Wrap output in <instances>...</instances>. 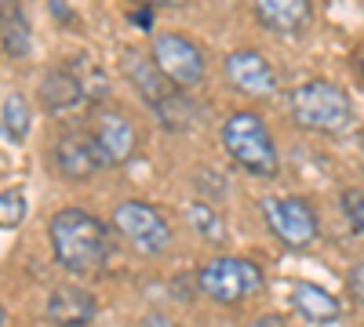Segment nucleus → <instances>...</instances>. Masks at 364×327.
Masks as SVG:
<instances>
[{"mask_svg": "<svg viewBox=\"0 0 364 327\" xmlns=\"http://www.w3.org/2000/svg\"><path fill=\"white\" fill-rule=\"evenodd\" d=\"M51 255L73 277H99L113 258V236L102 218L84 207H63L48 222Z\"/></svg>", "mask_w": 364, "mask_h": 327, "instance_id": "obj_1", "label": "nucleus"}, {"mask_svg": "<svg viewBox=\"0 0 364 327\" xmlns=\"http://www.w3.org/2000/svg\"><path fill=\"white\" fill-rule=\"evenodd\" d=\"M223 150L230 153V160L248 171L255 178H273L281 171V153H277V142L269 135V124L255 109H237L223 121Z\"/></svg>", "mask_w": 364, "mask_h": 327, "instance_id": "obj_2", "label": "nucleus"}, {"mask_svg": "<svg viewBox=\"0 0 364 327\" xmlns=\"http://www.w3.org/2000/svg\"><path fill=\"white\" fill-rule=\"evenodd\" d=\"M124 70H128V80L139 87V95L146 99V106L157 113V121L168 128V131H186L190 124H197V102L190 99V92L175 87L154 58H146L139 51H128L124 55Z\"/></svg>", "mask_w": 364, "mask_h": 327, "instance_id": "obj_3", "label": "nucleus"}, {"mask_svg": "<svg viewBox=\"0 0 364 327\" xmlns=\"http://www.w3.org/2000/svg\"><path fill=\"white\" fill-rule=\"evenodd\" d=\"M288 113L302 131L343 135L353 124V102L331 80H302L288 95Z\"/></svg>", "mask_w": 364, "mask_h": 327, "instance_id": "obj_4", "label": "nucleus"}, {"mask_svg": "<svg viewBox=\"0 0 364 327\" xmlns=\"http://www.w3.org/2000/svg\"><path fill=\"white\" fill-rule=\"evenodd\" d=\"M193 280H197V291L204 294V299L219 302V306H240V302L255 299V294L266 287V277L259 270V262L240 258V255L208 258Z\"/></svg>", "mask_w": 364, "mask_h": 327, "instance_id": "obj_5", "label": "nucleus"}, {"mask_svg": "<svg viewBox=\"0 0 364 327\" xmlns=\"http://www.w3.org/2000/svg\"><path fill=\"white\" fill-rule=\"evenodd\" d=\"M113 229L124 236V244H132L139 255L146 258H157L171 248L175 233H171V222L164 218V211H157L154 204L146 200H124L113 207Z\"/></svg>", "mask_w": 364, "mask_h": 327, "instance_id": "obj_6", "label": "nucleus"}, {"mask_svg": "<svg viewBox=\"0 0 364 327\" xmlns=\"http://www.w3.org/2000/svg\"><path fill=\"white\" fill-rule=\"evenodd\" d=\"M262 222L288 251H306L321 236V218L314 211V204L302 196H266Z\"/></svg>", "mask_w": 364, "mask_h": 327, "instance_id": "obj_7", "label": "nucleus"}, {"mask_svg": "<svg viewBox=\"0 0 364 327\" xmlns=\"http://www.w3.org/2000/svg\"><path fill=\"white\" fill-rule=\"evenodd\" d=\"M149 58L157 62V70L175 84L182 92L204 84V73H208V62H204V51L182 33H157L154 37V51Z\"/></svg>", "mask_w": 364, "mask_h": 327, "instance_id": "obj_8", "label": "nucleus"}, {"mask_svg": "<svg viewBox=\"0 0 364 327\" xmlns=\"http://www.w3.org/2000/svg\"><path fill=\"white\" fill-rule=\"evenodd\" d=\"M91 145H95V153L102 160V167H120L128 164L139 150V131L135 124L128 121L124 113L117 109H102L95 113V121H91Z\"/></svg>", "mask_w": 364, "mask_h": 327, "instance_id": "obj_9", "label": "nucleus"}, {"mask_svg": "<svg viewBox=\"0 0 364 327\" xmlns=\"http://www.w3.org/2000/svg\"><path fill=\"white\" fill-rule=\"evenodd\" d=\"M223 73H226L233 92L245 95V99H269V95H277V73H273V66L266 62L259 51H252V48L230 51L226 62H223Z\"/></svg>", "mask_w": 364, "mask_h": 327, "instance_id": "obj_10", "label": "nucleus"}, {"mask_svg": "<svg viewBox=\"0 0 364 327\" xmlns=\"http://www.w3.org/2000/svg\"><path fill=\"white\" fill-rule=\"evenodd\" d=\"M51 167L66 182H87L102 167V160L95 153V145H91L87 131H63L51 142Z\"/></svg>", "mask_w": 364, "mask_h": 327, "instance_id": "obj_11", "label": "nucleus"}, {"mask_svg": "<svg viewBox=\"0 0 364 327\" xmlns=\"http://www.w3.org/2000/svg\"><path fill=\"white\" fill-rule=\"evenodd\" d=\"M44 316L55 327H87V323H95V316H99V299L87 287H80V284H58L48 294Z\"/></svg>", "mask_w": 364, "mask_h": 327, "instance_id": "obj_12", "label": "nucleus"}, {"mask_svg": "<svg viewBox=\"0 0 364 327\" xmlns=\"http://www.w3.org/2000/svg\"><path fill=\"white\" fill-rule=\"evenodd\" d=\"M252 8H255L259 26H266L269 33H281V37L302 33L314 18L310 0H252Z\"/></svg>", "mask_w": 364, "mask_h": 327, "instance_id": "obj_13", "label": "nucleus"}, {"mask_svg": "<svg viewBox=\"0 0 364 327\" xmlns=\"http://www.w3.org/2000/svg\"><path fill=\"white\" fill-rule=\"evenodd\" d=\"M291 309L306 323H321V327L339 323V316H343V302L331 291H324L321 284H310V280H299L291 287Z\"/></svg>", "mask_w": 364, "mask_h": 327, "instance_id": "obj_14", "label": "nucleus"}, {"mask_svg": "<svg viewBox=\"0 0 364 327\" xmlns=\"http://www.w3.org/2000/svg\"><path fill=\"white\" fill-rule=\"evenodd\" d=\"M37 102L44 106V113H70L80 102H87L80 80L73 77V70H51L41 84H37Z\"/></svg>", "mask_w": 364, "mask_h": 327, "instance_id": "obj_15", "label": "nucleus"}, {"mask_svg": "<svg viewBox=\"0 0 364 327\" xmlns=\"http://www.w3.org/2000/svg\"><path fill=\"white\" fill-rule=\"evenodd\" d=\"M0 48L11 58H26L29 48H33V33H29V22L18 0H0Z\"/></svg>", "mask_w": 364, "mask_h": 327, "instance_id": "obj_16", "label": "nucleus"}, {"mask_svg": "<svg viewBox=\"0 0 364 327\" xmlns=\"http://www.w3.org/2000/svg\"><path fill=\"white\" fill-rule=\"evenodd\" d=\"M0 128L8 131L11 142H26L29 138V128H33V109L22 95H8L4 106H0Z\"/></svg>", "mask_w": 364, "mask_h": 327, "instance_id": "obj_17", "label": "nucleus"}, {"mask_svg": "<svg viewBox=\"0 0 364 327\" xmlns=\"http://www.w3.org/2000/svg\"><path fill=\"white\" fill-rule=\"evenodd\" d=\"M186 218H190V226L204 236L208 244H223L226 240V226H223V215L215 211L211 204H204V200H193V204H186Z\"/></svg>", "mask_w": 364, "mask_h": 327, "instance_id": "obj_18", "label": "nucleus"}, {"mask_svg": "<svg viewBox=\"0 0 364 327\" xmlns=\"http://www.w3.org/2000/svg\"><path fill=\"white\" fill-rule=\"evenodd\" d=\"M70 70H73V77L80 80L87 102H95V99L106 95V73H102L95 62H91V58H77V62H70Z\"/></svg>", "mask_w": 364, "mask_h": 327, "instance_id": "obj_19", "label": "nucleus"}, {"mask_svg": "<svg viewBox=\"0 0 364 327\" xmlns=\"http://www.w3.org/2000/svg\"><path fill=\"white\" fill-rule=\"evenodd\" d=\"M29 215L22 189H0V229H18Z\"/></svg>", "mask_w": 364, "mask_h": 327, "instance_id": "obj_20", "label": "nucleus"}, {"mask_svg": "<svg viewBox=\"0 0 364 327\" xmlns=\"http://www.w3.org/2000/svg\"><path fill=\"white\" fill-rule=\"evenodd\" d=\"M343 215L353 222L357 233H364V189H343Z\"/></svg>", "mask_w": 364, "mask_h": 327, "instance_id": "obj_21", "label": "nucleus"}, {"mask_svg": "<svg viewBox=\"0 0 364 327\" xmlns=\"http://www.w3.org/2000/svg\"><path fill=\"white\" fill-rule=\"evenodd\" d=\"M346 287H350V299H353L357 306H364V262H353V265H350Z\"/></svg>", "mask_w": 364, "mask_h": 327, "instance_id": "obj_22", "label": "nucleus"}, {"mask_svg": "<svg viewBox=\"0 0 364 327\" xmlns=\"http://www.w3.org/2000/svg\"><path fill=\"white\" fill-rule=\"evenodd\" d=\"M154 4H139L135 11H128V22L139 26V29H154V11H149Z\"/></svg>", "mask_w": 364, "mask_h": 327, "instance_id": "obj_23", "label": "nucleus"}, {"mask_svg": "<svg viewBox=\"0 0 364 327\" xmlns=\"http://www.w3.org/2000/svg\"><path fill=\"white\" fill-rule=\"evenodd\" d=\"M248 327H288V320H284L281 313H266V316L248 320Z\"/></svg>", "mask_w": 364, "mask_h": 327, "instance_id": "obj_24", "label": "nucleus"}, {"mask_svg": "<svg viewBox=\"0 0 364 327\" xmlns=\"http://www.w3.org/2000/svg\"><path fill=\"white\" fill-rule=\"evenodd\" d=\"M139 327H178V323H175L168 313H161V309H157V313H146V320H142Z\"/></svg>", "mask_w": 364, "mask_h": 327, "instance_id": "obj_25", "label": "nucleus"}, {"mask_svg": "<svg viewBox=\"0 0 364 327\" xmlns=\"http://www.w3.org/2000/svg\"><path fill=\"white\" fill-rule=\"evenodd\" d=\"M357 153H360V167H364V131L357 135Z\"/></svg>", "mask_w": 364, "mask_h": 327, "instance_id": "obj_26", "label": "nucleus"}, {"mask_svg": "<svg viewBox=\"0 0 364 327\" xmlns=\"http://www.w3.org/2000/svg\"><path fill=\"white\" fill-rule=\"evenodd\" d=\"M357 73H360V80H364V51L357 55Z\"/></svg>", "mask_w": 364, "mask_h": 327, "instance_id": "obj_27", "label": "nucleus"}, {"mask_svg": "<svg viewBox=\"0 0 364 327\" xmlns=\"http://www.w3.org/2000/svg\"><path fill=\"white\" fill-rule=\"evenodd\" d=\"M161 4H168V8H182L186 0H161Z\"/></svg>", "mask_w": 364, "mask_h": 327, "instance_id": "obj_28", "label": "nucleus"}, {"mask_svg": "<svg viewBox=\"0 0 364 327\" xmlns=\"http://www.w3.org/2000/svg\"><path fill=\"white\" fill-rule=\"evenodd\" d=\"M132 4H157V0H132Z\"/></svg>", "mask_w": 364, "mask_h": 327, "instance_id": "obj_29", "label": "nucleus"}]
</instances>
